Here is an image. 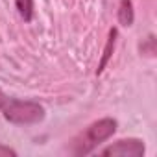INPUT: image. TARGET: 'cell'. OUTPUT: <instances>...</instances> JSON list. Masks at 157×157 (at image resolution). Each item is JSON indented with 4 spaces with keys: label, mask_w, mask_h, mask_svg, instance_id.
Returning <instances> with one entry per match:
<instances>
[{
    "label": "cell",
    "mask_w": 157,
    "mask_h": 157,
    "mask_svg": "<svg viewBox=\"0 0 157 157\" xmlns=\"http://www.w3.org/2000/svg\"><path fill=\"white\" fill-rule=\"evenodd\" d=\"M17 151L11 150L10 146H4V144H0V157H15Z\"/></svg>",
    "instance_id": "52a82bcc"
},
{
    "label": "cell",
    "mask_w": 157,
    "mask_h": 157,
    "mask_svg": "<svg viewBox=\"0 0 157 157\" xmlns=\"http://www.w3.org/2000/svg\"><path fill=\"white\" fill-rule=\"evenodd\" d=\"M117 131V120L113 118H102L94 124H91L85 131H82L70 146V151L74 155H85L91 153L98 144H102L104 140H107L113 133Z\"/></svg>",
    "instance_id": "6da1fadb"
},
{
    "label": "cell",
    "mask_w": 157,
    "mask_h": 157,
    "mask_svg": "<svg viewBox=\"0 0 157 157\" xmlns=\"http://www.w3.org/2000/svg\"><path fill=\"white\" fill-rule=\"evenodd\" d=\"M17 4V10H19V15L28 22L32 21V15H33V0H15Z\"/></svg>",
    "instance_id": "8992f818"
},
{
    "label": "cell",
    "mask_w": 157,
    "mask_h": 157,
    "mask_svg": "<svg viewBox=\"0 0 157 157\" xmlns=\"http://www.w3.org/2000/svg\"><path fill=\"white\" fill-rule=\"evenodd\" d=\"M142 153H144V142L139 139H124L102 150V155H120V157H140Z\"/></svg>",
    "instance_id": "3957f363"
},
{
    "label": "cell",
    "mask_w": 157,
    "mask_h": 157,
    "mask_svg": "<svg viewBox=\"0 0 157 157\" xmlns=\"http://www.w3.org/2000/svg\"><path fill=\"white\" fill-rule=\"evenodd\" d=\"M115 41H117V30L113 28V30L109 32V39H107V44H105V50H104V56H102L100 67H98V74H100V72L104 70L105 63L109 61V57H111V52H113V48H115Z\"/></svg>",
    "instance_id": "5b68a950"
},
{
    "label": "cell",
    "mask_w": 157,
    "mask_h": 157,
    "mask_svg": "<svg viewBox=\"0 0 157 157\" xmlns=\"http://www.w3.org/2000/svg\"><path fill=\"white\" fill-rule=\"evenodd\" d=\"M8 102H10V98L4 94V91H2V89H0V111L6 107V104H8Z\"/></svg>",
    "instance_id": "ba28073f"
},
{
    "label": "cell",
    "mask_w": 157,
    "mask_h": 157,
    "mask_svg": "<svg viewBox=\"0 0 157 157\" xmlns=\"http://www.w3.org/2000/svg\"><path fill=\"white\" fill-rule=\"evenodd\" d=\"M4 117L13 124H37L44 118V109L37 102L10 98L6 107L2 109Z\"/></svg>",
    "instance_id": "7a4b0ae2"
},
{
    "label": "cell",
    "mask_w": 157,
    "mask_h": 157,
    "mask_svg": "<svg viewBox=\"0 0 157 157\" xmlns=\"http://www.w3.org/2000/svg\"><path fill=\"white\" fill-rule=\"evenodd\" d=\"M118 22L122 26H131L133 24V4H131V0H120Z\"/></svg>",
    "instance_id": "277c9868"
}]
</instances>
